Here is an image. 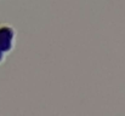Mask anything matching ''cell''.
<instances>
[{
	"label": "cell",
	"instance_id": "1",
	"mask_svg": "<svg viewBox=\"0 0 125 116\" xmlns=\"http://www.w3.org/2000/svg\"><path fill=\"white\" fill-rule=\"evenodd\" d=\"M16 30L7 23L0 24V51L5 54L10 53L16 45Z\"/></svg>",
	"mask_w": 125,
	"mask_h": 116
},
{
	"label": "cell",
	"instance_id": "2",
	"mask_svg": "<svg viewBox=\"0 0 125 116\" xmlns=\"http://www.w3.org/2000/svg\"><path fill=\"white\" fill-rule=\"evenodd\" d=\"M4 59H5V53L2 51H0V64L4 62Z\"/></svg>",
	"mask_w": 125,
	"mask_h": 116
}]
</instances>
